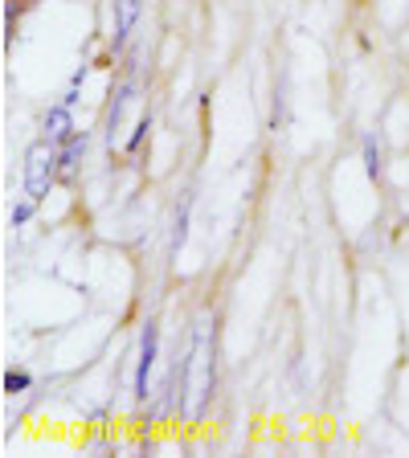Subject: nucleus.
Here are the masks:
<instances>
[{
	"instance_id": "obj_1",
	"label": "nucleus",
	"mask_w": 409,
	"mask_h": 458,
	"mask_svg": "<svg viewBox=\"0 0 409 458\" xmlns=\"http://www.w3.org/2000/svg\"><path fill=\"white\" fill-rule=\"evenodd\" d=\"M168 389L181 397L176 418L184 426H200L217 397V315L200 311L189 327L184 348H176V360L168 372Z\"/></svg>"
},
{
	"instance_id": "obj_2",
	"label": "nucleus",
	"mask_w": 409,
	"mask_h": 458,
	"mask_svg": "<svg viewBox=\"0 0 409 458\" xmlns=\"http://www.w3.org/2000/svg\"><path fill=\"white\" fill-rule=\"evenodd\" d=\"M62 184V160H57V143L46 140V135H38V140L25 148V164H21V189H25V197H33L41 205V200H49V192Z\"/></svg>"
},
{
	"instance_id": "obj_3",
	"label": "nucleus",
	"mask_w": 409,
	"mask_h": 458,
	"mask_svg": "<svg viewBox=\"0 0 409 458\" xmlns=\"http://www.w3.org/2000/svg\"><path fill=\"white\" fill-rule=\"evenodd\" d=\"M156 356H160V324L152 315L143 319L140 327V348H135V372H132V393L135 401H148L152 397V369H156Z\"/></svg>"
},
{
	"instance_id": "obj_4",
	"label": "nucleus",
	"mask_w": 409,
	"mask_h": 458,
	"mask_svg": "<svg viewBox=\"0 0 409 458\" xmlns=\"http://www.w3.org/2000/svg\"><path fill=\"white\" fill-rule=\"evenodd\" d=\"M143 0H115V29H111V57H119L132 41L135 25H140Z\"/></svg>"
},
{
	"instance_id": "obj_5",
	"label": "nucleus",
	"mask_w": 409,
	"mask_h": 458,
	"mask_svg": "<svg viewBox=\"0 0 409 458\" xmlns=\"http://www.w3.org/2000/svg\"><path fill=\"white\" fill-rule=\"evenodd\" d=\"M111 106H107V148L115 152V140H119V131H124V119H127V106H132V98H135V82L132 78H124V82L111 90Z\"/></svg>"
},
{
	"instance_id": "obj_6",
	"label": "nucleus",
	"mask_w": 409,
	"mask_h": 458,
	"mask_svg": "<svg viewBox=\"0 0 409 458\" xmlns=\"http://www.w3.org/2000/svg\"><path fill=\"white\" fill-rule=\"evenodd\" d=\"M86 152H90V135L74 131L66 143H57V160H62V184H74L78 181V168H82Z\"/></svg>"
},
{
	"instance_id": "obj_7",
	"label": "nucleus",
	"mask_w": 409,
	"mask_h": 458,
	"mask_svg": "<svg viewBox=\"0 0 409 458\" xmlns=\"http://www.w3.org/2000/svg\"><path fill=\"white\" fill-rule=\"evenodd\" d=\"M74 131H78V127H74V106H66V103H54L46 114H41V135H46V140H54V143H66Z\"/></svg>"
},
{
	"instance_id": "obj_8",
	"label": "nucleus",
	"mask_w": 409,
	"mask_h": 458,
	"mask_svg": "<svg viewBox=\"0 0 409 458\" xmlns=\"http://www.w3.org/2000/svg\"><path fill=\"white\" fill-rule=\"evenodd\" d=\"M189 209H192V192H184L176 200V213H172V254H181L184 242H189Z\"/></svg>"
},
{
	"instance_id": "obj_9",
	"label": "nucleus",
	"mask_w": 409,
	"mask_h": 458,
	"mask_svg": "<svg viewBox=\"0 0 409 458\" xmlns=\"http://www.w3.org/2000/svg\"><path fill=\"white\" fill-rule=\"evenodd\" d=\"M361 152H364V172H369V181H381V176H385V156H381L377 135H364Z\"/></svg>"
},
{
	"instance_id": "obj_10",
	"label": "nucleus",
	"mask_w": 409,
	"mask_h": 458,
	"mask_svg": "<svg viewBox=\"0 0 409 458\" xmlns=\"http://www.w3.org/2000/svg\"><path fill=\"white\" fill-rule=\"evenodd\" d=\"M148 131H152V114H140V119H135V131H132V140L124 143V152L127 156H135L143 148V140H148Z\"/></svg>"
},
{
	"instance_id": "obj_11",
	"label": "nucleus",
	"mask_w": 409,
	"mask_h": 458,
	"mask_svg": "<svg viewBox=\"0 0 409 458\" xmlns=\"http://www.w3.org/2000/svg\"><path fill=\"white\" fill-rule=\"evenodd\" d=\"M21 9H25V0H4V46H13V33H17Z\"/></svg>"
},
{
	"instance_id": "obj_12",
	"label": "nucleus",
	"mask_w": 409,
	"mask_h": 458,
	"mask_svg": "<svg viewBox=\"0 0 409 458\" xmlns=\"http://www.w3.org/2000/svg\"><path fill=\"white\" fill-rule=\"evenodd\" d=\"M33 213H38V200L33 197H25V200H17V205H13V213H9V225H29V221H33Z\"/></svg>"
},
{
	"instance_id": "obj_13",
	"label": "nucleus",
	"mask_w": 409,
	"mask_h": 458,
	"mask_svg": "<svg viewBox=\"0 0 409 458\" xmlns=\"http://www.w3.org/2000/svg\"><path fill=\"white\" fill-rule=\"evenodd\" d=\"M29 385H33V377H29L25 369L4 372V393H9V397H17V393H29Z\"/></svg>"
},
{
	"instance_id": "obj_14",
	"label": "nucleus",
	"mask_w": 409,
	"mask_h": 458,
	"mask_svg": "<svg viewBox=\"0 0 409 458\" xmlns=\"http://www.w3.org/2000/svg\"><path fill=\"white\" fill-rule=\"evenodd\" d=\"M86 74H90V66H86V62H82V66L74 70V78H70V86H82V82H86Z\"/></svg>"
}]
</instances>
